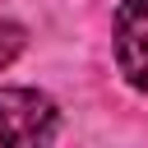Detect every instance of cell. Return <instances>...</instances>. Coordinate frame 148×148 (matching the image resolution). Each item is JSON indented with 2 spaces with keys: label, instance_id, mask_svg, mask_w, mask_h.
<instances>
[{
  "label": "cell",
  "instance_id": "obj_2",
  "mask_svg": "<svg viewBox=\"0 0 148 148\" xmlns=\"http://www.w3.org/2000/svg\"><path fill=\"white\" fill-rule=\"evenodd\" d=\"M111 46H116V65H120L125 83L148 92V0H125L116 9Z\"/></svg>",
  "mask_w": 148,
  "mask_h": 148
},
{
  "label": "cell",
  "instance_id": "obj_3",
  "mask_svg": "<svg viewBox=\"0 0 148 148\" xmlns=\"http://www.w3.org/2000/svg\"><path fill=\"white\" fill-rule=\"evenodd\" d=\"M18 46H23V28H14V23H0V69L18 56Z\"/></svg>",
  "mask_w": 148,
  "mask_h": 148
},
{
  "label": "cell",
  "instance_id": "obj_1",
  "mask_svg": "<svg viewBox=\"0 0 148 148\" xmlns=\"http://www.w3.org/2000/svg\"><path fill=\"white\" fill-rule=\"evenodd\" d=\"M60 106L42 88L0 83V148H51Z\"/></svg>",
  "mask_w": 148,
  "mask_h": 148
}]
</instances>
